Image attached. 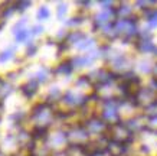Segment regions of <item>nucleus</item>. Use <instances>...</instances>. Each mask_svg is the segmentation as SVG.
<instances>
[{
	"label": "nucleus",
	"instance_id": "nucleus-6",
	"mask_svg": "<svg viewBox=\"0 0 157 156\" xmlns=\"http://www.w3.org/2000/svg\"><path fill=\"white\" fill-rule=\"evenodd\" d=\"M48 75L49 72L46 68H40L38 72H36V78H35V81H38V82H43V81L48 80Z\"/></svg>",
	"mask_w": 157,
	"mask_h": 156
},
{
	"label": "nucleus",
	"instance_id": "nucleus-3",
	"mask_svg": "<svg viewBox=\"0 0 157 156\" xmlns=\"http://www.w3.org/2000/svg\"><path fill=\"white\" fill-rule=\"evenodd\" d=\"M30 36H32V35H30V30H28V29H22V30L14 33V38H16L17 42H26V41L30 39Z\"/></svg>",
	"mask_w": 157,
	"mask_h": 156
},
{
	"label": "nucleus",
	"instance_id": "nucleus-7",
	"mask_svg": "<svg viewBox=\"0 0 157 156\" xmlns=\"http://www.w3.org/2000/svg\"><path fill=\"white\" fill-rule=\"evenodd\" d=\"M92 45H94V41H92V39L84 38L82 41H79V42L76 43V48H78V49H82V51H84V49H88V48H91Z\"/></svg>",
	"mask_w": 157,
	"mask_h": 156
},
{
	"label": "nucleus",
	"instance_id": "nucleus-12",
	"mask_svg": "<svg viewBox=\"0 0 157 156\" xmlns=\"http://www.w3.org/2000/svg\"><path fill=\"white\" fill-rule=\"evenodd\" d=\"M29 6H30V2H23V3H17L16 7H17V10L23 12V10H26V7H29Z\"/></svg>",
	"mask_w": 157,
	"mask_h": 156
},
{
	"label": "nucleus",
	"instance_id": "nucleus-2",
	"mask_svg": "<svg viewBox=\"0 0 157 156\" xmlns=\"http://www.w3.org/2000/svg\"><path fill=\"white\" fill-rule=\"evenodd\" d=\"M82 95L81 94H76L74 91H68L67 94H65V101L68 104H72V106H76V104H81L82 101Z\"/></svg>",
	"mask_w": 157,
	"mask_h": 156
},
{
	"label": "nucleus",
	"instance_id": "nucleus-11",
	"mask_svg": "<svg viewBox=\"0 0 157 156\" xmlns=\"http://www.w3.org/2000/svg\"><path fill=\"white\" fill-rule=\"evenodd\" d=\"M42 32H43V28H42V26H39V25H36V26H33V28H32L30 35H32V36H33V35H40Z\"/></svg>",
	"mask_w": 157,
	"mask_h": 156
},
{
	"label": "nucleus",
	"instance_id": "nucleus-1",
	"mask_svg": "<svg viewBox=\"0 0 157 156\" xmlns=\"http://www.w3.org/2000/svg\"><path fill=\"white\" fill-rule=\"evenodd\" d=\"M38 81H35V80H30V81H28L26 84L22 87V93H23L26 97H32V95L38 91Z\"/></svg>",
	"mask_w": 157,
	"mask_h": 156
},
{
	"label": "nucleus",
	"instance_id": "nucleus-4",
	"mask_svg": "<svg viewBox=\"0 0 157 156\" xmlns=\"http://www.w3.org/2000/svg\"><path fill=\"white\" fill-rule=\"evenodd\" d=\"M49 16H51V12H49L48 7H45V6L39 7L38 13H36V18H38V20H40V22H43V20H48Z\"/></svg>",
	"mask_w": 157,
	"mask_h": 156
},
{
	"label": "nucleus",
	"instance_id": "nucleus-8",
	"mask_svg": "<svg viewBox=\"0 0 157 156\" xmlns=\"http://www.w3.org/2000/svg\"><path fill=\"white\" fill-rule=\"evenodd\" d=\"M72 71V65H71V62H65V64H62V65H59V68L56 70L58 74H71Z\"/></svg>",
	"mask_w": 157,
	"mask_h": 156
},
{
	"label": "nucleus",
	"instance_id": "nucleus-5",
	"mask_svg": "<svg viewBox=\"0 0 157 156\" xmlns=\"http://www.w3.org/2000/svg\"><path fill=\"white\" fill-rule=\"evenodd\" d=\"M13 52H14V48H9L0 54V62H7L9 59L13 58Z\"/></svg>",
	"mask_w": 157,
	"mask_h": 156
},
{
	"label": "nucleus",
	"instance_id": "nucleus-9",
	"mask_svg": "<svg viewBox=\"0 0 157 156\" xmlns=\"http://www.w3.org/2000/svg\"><path fill=\"white\" fill-rule=\"evenodd\" d=\"M82 39H84V35H82L81 32H74L68 36V41H69V42H74V43H78L79 41H82Z\"/></svg>",
	"mask_w": 157,
	"mask_h": 156
},
{
	"label": "nucleus",
	"instance_id": "nucleus-13",
	"mask_svg": "<svg viewBox=\"0 0 157 156\" xmlns=\"http://www.w3.org/2000/svg\"><path fill=\"white\" fill-rule=\"evenodd\" d=\"M51 95H52V97H58V95H59V88H58V87H52V88H51Z\"/></svg>",
	"mask_w": 157,
	"mask_h": 156
},
{
	"label": "nucleus",
	"instance_id": "nucleus-10",
	"mask_svg": "<svg viewBox=\"0 0 157 156\" xmlns=\"http://www.w3.org/2000/svg\"><path fill=\"white\" fill-rule=\"evenodd\" d=\"M67 12H68L67 5H63V3H62V5L58 6V12H56V14H58V18H59V19H62V18H63V16L67 14Z\"/></svg>",
	"mask_w": 157,
	"mask_h": 156
}]
</instances>
